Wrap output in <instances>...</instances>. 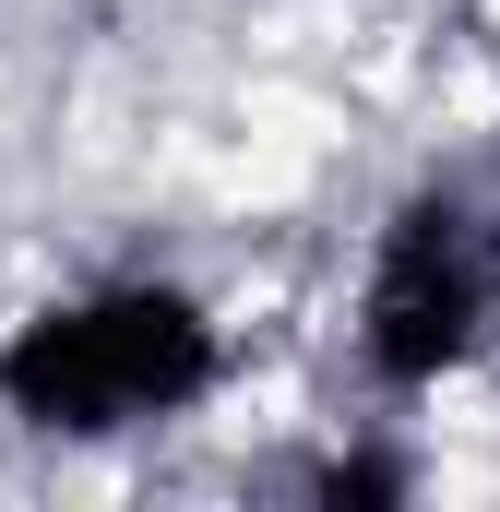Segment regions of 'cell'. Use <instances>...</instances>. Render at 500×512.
Here are the masks:
<instances>
[{"instance_id": "6da1fadb", "label": "cell", "mask_w": 500, "mask_h": 512, "mask_svg": "<svg viewBox=\"0 0 500 512\" xmlns=\"http://www.w3.org/2000/svg\"><path fill=\"white\" fill-rule=\"evenodd\" d=\"M215 382V322L179 298V286H108V298H72V310H36L0 358V405L24 429H131V417H167Z\"/></svg>"}, {"instance_id": "7a4b0ae2", "label": "cell", "mask_w": 500, "mask_h": 512, "mask_svg": "<svg viewBox=\"0 0 500 512\" xmlns=\"http://www.w3.org/2000/svg\"><path fill=\"white\" fill-rule=\"evenodd\" d=\"M477 322H489V274H477V251L453 239V215H405V227L381 239L370 310H358L370 370H381L393 393H429L441 370H465Z\"/></svg>"}]
</instances>
